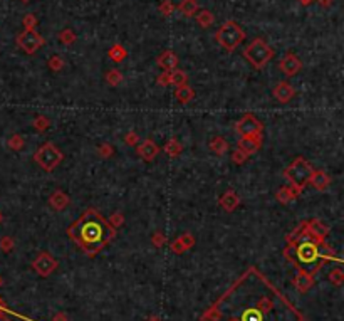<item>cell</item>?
Here are the masks:
<instances>
[{"mask_svg":"<svg viewBox=\"0 0 344 321\" xmlns=\"http://www.w3.org/2000/svg\"><path fill=\"white\" fill-rule=\"evenodd\" d=\"M71 236L89 256H93L110 242L114 229L96 210H88L71 227Z\"/></svg>","mask_w":344,"mask_h":321,"instance_id":"6da1fadb","label":"cell"},{"mask_svg":"<svg viewBox=\"0 0 344 321\" xmlns=\"http://www.w3.org/2000/svg\"><path fill=\"white\" fill-rule=\"evenodd\" d=\"M47 67H49L50 71H54V72L61 71L62 67H64V59H62L61 56H57V54L50 56L49 59H47Z\"/></svg>","mask_w":344,"mask_h":321,"instance_id":"f1b7e54d","label":"cell"},{"mask_svg":"<svg viewBox=\"0 0 344 321\" xmlns=\"http://www.w3.org/2000/svg\"><path fill=\"white\" fill-rule=\"evenodd\" d=\"M329 281L334 286H341L344 283V273L341 271V269H332V271L329 273Z\"/></svg>","mask_w":344,"mask_h":321,"instance_id":"836d02e7","label":"cell"},{"mask_svg":"<svg viewBox=\"0 0 344 321\" xmlns=\"http://www.w3.org/2000/svg\"><path fill=\"white\" fill-rule=\"evenodd\" d=\"M257 309H259L260 313H269L272 309V301L269 300V298H260L259 305H257Z\"/></svg>","mask_w":344,"mask_h":321,"instance_id":"74e56055","label":"cell"},{"mask_svg":"<svg viewBox=\"0 0 344 321\" xmlns=\"http://www.w3.org/2000/svg\"><path fill=\"white\" fill-rule=\"evenodd\" d=\"M309 183H311L314 188H317V190H326V188L331 185V177L323 170L312 171L311 179H309Z\"/></svg>","mask_w":344,"mask_h":321,"instance_id":"2e32d148","label":"cell"},{"mask_svg":"<svg viewBox=\"0 0 344 321\" xmlns=\"http://www.w3.org/2000/svg\"><path fill=\"white\" fill-rule=\"evenodd\" d=\"M170 79H171V84H175L176 88H180V86L187 84L188 76H187V72H185V71H181V69H173V71L170 72Z\"/></svg>","mask_w":344,"mask_h":321,"instance_id":"4316f807","label":"cell"},{"mask_svg":"<svg viewBox=\"0 0 344 321\" xmlns=\"http://www.w3.org/2000/svg\"><path fill=\"white\" fill-rule=\"evenodd\" d=\"M297 256L302 262H314L319 257V249L314 242H302L297 248Z\"/></svg>","mask_w":344,"mask_h":321,"instance_id":"7c38bea8","label":"cell"},{"mask_svg":"<svg viewBox=\"0 0 344 321\" xmlns=\"http://www.w3.org/2000/svg\"><path fill=\"white\" fill-rule=\"evenodd\" d=\"M7 145H9L10 150L19 152V150H22V148H24L25 141H24V138H22L20 135H12V136H10V138H9Z\"/></svg>","mask_w":344,"mask_h":321,"instance_id":"4dcf8cb0","label":"cell"},{"mask_svg":"<svg viewBox=\"0 0 344 321\" xmlns=\"http://www.w3.org/2000/svg\"><path fill=\"white\" fill-rule=\"evenodd\" d=\"M32 126L36 128L37 131H45L50 126V121H49V118L47 116H44V114H39V116H36L34 118V121H32Z\"/></svg>","mask_w":344,"mask_h":321,"instance_id":"f546056e","label":"cell"},{"mask_svg":"<svg viewBox=\"0 0 344 321\" xmlns=\"http://www.w3.org/2000/svg\"><path fill=\"white\" fill-rule=\"evenodd\" d=\"M22 2H31V0H22Z\"/></svg>","mask_w":344,"mask_h":321,"instance_id":"f5cc1de1","label":"cell"},{"mask_svg":"<svg viewBox=\"0 0 344 321\" xmlns=\"http://www.w3.org/2000/svg\"><path fill=\"white\" fill-rule=\"evenodd\" d=\"M175 98L178 100L181 105H187V103H190L195 98V91L188 84H183V86H180V88H176Z\"/></svg>","mask_w":344,"mask_h":321,"instance_id":"d6986e66","label":"cell"},{"mask_svg":"<svg viewBox=\"0 0 344 321\" xmlns=\"http://www.w3.org/2000/svg\"><path fill=\"white\" fill-rule=\"evenodd\" d=\"M14 239L12 237H2L0 239V249H2L4 252H10L14 249Z\"/></svg>","mask_w":344,"mask_h":321,"instance_id":"ab89813d","label":"cell"},{"mask_svg":"<svg viewBox=\"0 0 344 321\" xmlns=\"http://www.w3.org/2000/svg\"><path fill=\"white\" fill-rule=\"evenodd\" d=\"M262 146V135H255V136H242L239 141V150H242L245 155H254L260 150Z\"/></svg>","mask_w":344,"mask_h":321,"instance_id":"30bf717a","label":"cell"},{"mask_svg":"<svg viewBox=\"0 0 344 321\" xmlns=\"http://www.w3.org/2000/svg\"><path fill=\"white\" fill-rule=\"evenodd\" d=\"M272 93H274V98L277 100L279 103H289L292 98H294L296 91H294V88H292L289 83L282 81V83H279L277 86H275Z\"/></svg>","mask_w":344,"mask_h":321,"instance_id":"4fadbf2b","label":"cell"},{"mask_svg":"<svg viewBox=\"0 0 344 321\" xmlns=\"http://www.w3.org/2000/svg\"><path fill=\"white\" fill-rule=\"evenodd\" d=\"M2 220H4V215H2V212H0V224H2Z\"/></svg>","mask_w":344,"mask_h":321,"instance_id":"f907efd6","label":"cell"},{"mask_svg":"<svg viewBox=\"0 0 344 321\" xmlns=\"http://www.w3.org/2000/svg\"><path fill=\"white\" fill-rule=\"evenodd\" d=\"M136 152H138V157L143 158L145 162H153V160L156 158L160 148H158V145L151 138H148V140H145L143 143H140V145H138Z\"/></svg>","mask_w":344,"mask_h":321,"instance_id":"8fae6325","label":"cell"},{"mask_svg":"<svg viewBox=\"0 0 344 321\" xmlns=\"http://www.w3.org/2000/svg\"><path fill=\"white\" fill-rule=\"evenodd\" d=\"M299 2L302 4V5H311L314 0H299Z\"/></svg>","mask_w":344,"mask_h":321,"instance_id":"7dc6e473","label":"cell"},{"mask_svg":"<svg viewBox=\"0 0 344 321\" xmlns=\"http://www.w3.org/2000/svg\"><path fill=\"white\" fill-rule=\"evenodd\" d=\"M176 10H180L185 17H192V15L197 14L198 2L197 0H181L180 5H176Z\"/></svg>","mask_w":344,"mask_h":321,"instance_id":"44dd1931","label":"cell"},{"mask_svg":"<svg viewBox=\"0 0 344 321\" xmlns=\"http://www.w3.org/2000/svg\"><path fill=\"white\" fill-rule=\"evenodd\" d=\"M247 158H249V155H245L242 150H239V148H235L233 153H232V162H233L235 165H242V163H245V162H247Z\"/></svg>","mask_w":344,"mask_h":321,"instance_id":"d590c367","label":"cell"},{"mask_svg":"<svg viewBox=\"0 0 344 321\" xmlns=\"http://www.w3.org/2000/svg\"><path fill=\"white\" fill-rule=\"evenodd\" d=\"M2 283H4V279H2V278H0V286H2Z\"/></svg>","mask_w":344,"mask_h":321,"instance_id":"816d5d0a","label":"cell"},{"mask_svg":"<svg viewBox=\"0 0 344 321\" xmlns=\"http://www.w3.org/2000/svg\"><path fill=\"white\" fill-rule=\"evenodd\" d=\"M193 244H195V239L192 234H183V236H180L178 239L170 244V248L173 252H176V254H183L185 251L193 248Z\"/></svg>","mask_w":344,"mask_h":321,"instance_id":"9a60e30c","label":"cell"},{"mask_svg":"<svg viewBox=\"0 0 344 321\" xmlns=\"http://www.w3.org/2000/svg\"><path fill=\"white\" fill-rule=\"evenodd\" d=\"M36 26H37L36 15H34V14H27L24 17V27L27 29V31H34V29H36Z\"/></svg>","mask_w":344,"mask_h":321,"instance_id":"f35d334b","label":"cell"},{"mask_svg":"<svg viewBox=\"0 0 344 321\" xmlns=\"http://www.w3.org/2000/svg\"><path fill=\"white\" fill-rule=\"evenodd\" d=\"M279 67H280V71L285 74V76L292 78V76H296V74L301 71L302 62L294 53H285V56L279 62Z\"/></svg>","mask_w":344,"mask_h":321,"instance_id":"9c48e42d","label":"cell"},{"mask_svg":"<svg viewBox=\"0 0 344 321\" xmlns=\"http://www.w3.org/2000/svg\"><path fill=\"white\" fill-rule=\"evenodd\" d=\"M104 79H106V83L110 86L116 88V86H119V84H121V81H123V74H121V71H119V69H110L106 72Z\"/></svg>","mask_w":344,"mask_h":321,"instance_id":"484cf974","label":"cell"},{"mask_svg":"<svg viewBox=\"0 0 344 321\" xmlns=\"http://www.w3.org/2000/svg\"><path fill=\"white\" fill-rule=\"evenodd\" d=\"M163 150H165L166 155H168V157H178V155L183 152V145L178 140L171 138L170 141H166V145H165Z\"/></svg>","mask_w":344,"mask_h":321,"instance_id":"cb8c5ba5","label":"cell"},{"mask_svg":"<svg viewBox=\"0 0 344 321\" xmlns=\"http://www.w3.org/2000/svg\"><path fill=\"white\" fill-rule=\"evenodd\" d=\"M215 39L219 41V44L223 49L227 51H235L240 45V42L245 39V32L244 29L240 27L237 22L233 20H227L225 24H222V27L217 31Z\"/></svg>","mask_w":344,"mask_h":321,"instance_id":"277c9868","label":"cell"},{"mask_svg":"<svg viewBox=\"0 0 344 321\" xmlns=\"http://www.w3.org/2000/svg\"><path fill=\"white\" fill-rule=\"evenodd\" d=\"M62 160H64V155H62V152L54 143H44V145L34 153V162L45 171H52L54 168H57Z\"/></svg>","mask_w":344,"mask_h":321,"instance_id":"5b68a950","label":"cell"},{"mask_svg":"<svg viewBox=\"0 0 344 321\" xmlns=\"http://www.w3.org/2000/svg\"><path fill=\"white\" fill-rule=\"evenodd\" d=\"M170 72L171 71H163L162 74L158 76V79H156V83L160 84V86H163V88H166V86H170L171 84V79H170Z\"/></svg>","mask_w":344,"mask_h":321,"instance_id":"7bdbcfd3","label":"cell"},{"mask_svg":"<svg viewBox=\"0 0 344 321\" xmlns=\"http://www.w3.org/2000/svg\"><path fill=\"white\" fill-rule=\"evenodd\" d=\"M110 57L114 61V62H121V61H124L126 59V56H128V53H126V49L123 47L121 44H116V45H113V47L110 49Z\"/></svg>","mask_w":344,"mask_h":321,"instance_id":"83f0119b","label":"cell"},{"mask_svg":"<svg viewBox=\"0 0 344 321\" xmlns=\"http://www.w3.org/2000/svg\"><path fill=\"white\" fill-rule=\"evenodd\" d=\"M69 202H71V200H69V195L62 190H56L50 193V197H49V205L54 210H64L69 205Z\"/></svg>","mask_w":344,"mask_h":321,"instance_id":"e0dca14e","label":"cell"},{"mask_svg":"<svg viewBox=\"0 0 344 321\" xmlns=\"http://www.w3.org/2000/svg\"><path fill=\"white\" fill-rule=\"evenodd\" d=\"M17 45H19L25 54L32 56L44 45V37L36 31V29H34V31H27L25 29L24 32L17 36Z\"/></svg>","mask_w":344,"mask_h":321,"instance_id":"8992f818","label":"cell"},{"mask_svg":"<svg viewBox=\"0 0 344 321\" xmlns=\"http://www.w3.org/2000/svg\"><path fill=\"white\" fill-rule=\"evenodd\" d=\"M97 153H99V157L102 158H111L114 153V148L110 143H102V145H99V148H97Z\"/></svg>","mask_w":344,"mask_h":321,"instance_id":"8d00e7d4","label":"cell"},{"mask_svg":"<svg viewBox=\"0 0 344 321\" xmlns=\"http://www.w3.org/2000/svg\"><path fill=\"white\" fill-rule=\"evenodd\" d=\"M235 131H237L240 136L262 135L263 125L254 116V114H244V116L237 121V125H235Z\"/></svg>","mask_w":344,"mask_h":321,"instance_id":"52a82bcc","label":"cell"},{"mask_svg":"<svg viewBox=\"0 0 344 321\" xmlns=\"http://www.w3.org/2000/svg\"><path fill=\"white\" fill-rule=\"evenodd\" d=\"M294 284H296V288H297V289L302 291V293H304V291H307V289L312 286V278L309 276V274H307L306 271H301V273L296 276Z\"/></svg>","mask_w":344,"mask_h":321,"instance_id":"7402d4cb","label":"cell"},{"mask_svg":"<svg viewBox=\"0 0 344 321\" xmlns=\"http://www.w3.org/2000/svg\"><path fill=\"white\" fill-rule=\"evenodd\" d=\"M312 171H314V168L311 167V163H309L306 158L299 157L285 168L284 175H285V179L289 180L290 188H294V192L299 195L302 192V188H306V185L309 183Z\"/></svg>","mask_w":344,"mask_h":321,"instance_id":"7a4b0ae2","label":"cell"},{"mask_svg":"<svg viewBox=\"0 0 344 321\" xmlns=\"http://www.w3.org/2000/svg\"><path fill=\"white\" fill-rule=\"evenodd\" d=\"M210 150L217 155H225L228 152V141L223 136H214L208 143Z\"/></svg>","mask_w":344,"mask_h":321,"instance_id":"ffe728a7","label":"cell"},{"mask_svg":"<svg viewBox=\"0 0 344 321\" xmlns=\"http://www.w3.org/2000/svg\"><path fill=\"white\" fill-rule=\"evenodd\" d=\"M151 240H153V244L156 245V248H162V245L166 242V237L163 236L162 232H156V234H153V239Z\"/></svg>","mask_w":344,"mask_h":321,"instance_id":"ee69618b","label":"cell"},{"mask_svg":"<svg viewBox=\"0 0 344 321\" xmlns=\"http://www.w3.org/2000/svg\"><path fill=\"white\" fill-rule=\"evenodd\" d=\"M148 321H162V319H160V318H156V316H151V318L148 319Z\"/></svg>","mask_w":344,"mask_h":321,"instance_id":"681fc988","label":"cell"},{"mask_svg":"<svg viewBox=\"0 0 344 321\" xmlns=\"http://www.w3.org/2000/svg\"><path fill=\"white\" fill-rule=\"evenodd\" d=\"M160 12H162L165 17H168V15H171L176 10V5H173L171 4V0H163L162 4H160Z\"/></svg>","mask_w":344,"mask_h":321,"instance_id":"e575fe53","label":"cell"},{"mask_svg":"<svg viewBox=\"0 0 344 321\" xmlns=\"http://www.w3.org/2000/svg\"><path fill=\"white\" fill-rule=\"evenodd\" d=\"M239 204H240V197H239L233 190H227V192L220 197V205H222V207L225 209L227 212L235 210V209L239 207Z\"/></svg>","mask_w":344,"mask_h":321,"instance_id":"ac0fdd59","label":"cell"},{"mask_svg":"<svg viewBox=\"0 0 344 321\" xmlns=\"http://www.w3.org/2000/svg\"><path fill=\"white\" fill-rule=\"evenodd\" d=\"M240 321H262V313L257 308H250L242 314Z\"/></svg>","mask_w":344,"mask_h":321,"instance_id":"d6a6232c","label":"cell"},{"mask_svg":"<svg viewBox=\"0 0 344 321\" xmlns=\"http://www.w3.org/2000/svg\"><path fill=\"white\" fill-rule=\"evenodd\" d=\"M197 22L202 29H208L215 22V15L211 14L210 10H200L197 14Z\"/></svg>","mask_w":344,"mask_h":321,"instance_id":"603a6c76","label":"cell"},{"mask_svg":"<svg viewBox=\"0 0 344 321\" xmlns=\"http://www.w3.org/2000/svg\"><path fill=\"white\" fill-rule=\"evenodd\" d=\"M123 220H124V219H123V214H121V212H116V214H113V215H111V219L108 220V224H110V226H111L113 229H118V227L123 224Z\"/></svg>","mask_w":344,"mask_h":321,"instance_id":"b9f144b4","label":"cell"},{"mask_svg":"<svg viewBox=\"0 0 344 321\" xmlns=\"http://www.w3.org/2000/svg\"><path fill=\"white\" fill-rule=\"evenodd\" d=\"M138 141H140V136H138L136 131H129V133H126V136H124V143H126V145L136 146Z\"/></svg>","mask_w":344,"mask_h":321,"instance_id":"60d3db41","label":"cell"},{"mask_svg":"<svg viewBox=\"0 0 344 321\" xmlns=\"http://www.w3.org/2000/svg\"><path fill=\"white\" fill-rule=\"evenodd\" d=\"M244 57L255 67L257 71H260L274 57V51L263 39H254V41L244 49Z\"/></svg>","mask_w":344,"mask_h":321,"instance_id":"3957f363","label":"cell"},{"mask_svg":"<svg viewBox=\"0 0 344 321\" xmlns=\"http://www.w3.org/2000/svg\"><path fill=\"white\" fill-rule=\"evenodd\" d=\"M296 197H297V193L294 192V188H290V187H282L277 192V200H279L280 204H289Z\"/></svg>","mask_w":344,"mask_h":321,"instance_id":"d4e9b609","label":"cell"},{"mask_svg":"<svg viewBox=\"0 0 344 321\" xmlns=\"http://www.w3.org/2000/svg\"><path fill=\"white\" fill-rule=\"evenodd\" d=\"M57 37H59V41L66 45H71L72 42H76V34H74L71 29H64V31H61Z\"/></svg>","mask_w":344,"mask_h":321,"instance_id":"1f68e13d","label":"cell"},{"mask_svg":"<svg viewBox=\"0 0 344 321\" xmlns=\"http://www.w3.org/2000/svg\"><path fill=\"white\" fill-rule=\"evenodd\" d=\"M52 321H67V316L64 313H57L56 316L52 318Z\"/></svg>","mask_w":344,"mask_h":321,"instance_id":"f6af8a7d","label":"cell"},{"mask_svg":"<svg viewBox=\"0 0 344 321\" xmlns=\"http://www.w3.org/2000/svg\"><path fill=\"white\" fill-rule=\"evenodd\" d=\"M0 321H9V318L5 316V314H4L2 311H0Z\"/></svg>","mask_w":344,"mask_h":321,"instance_id":"c3c4849f","label":"cell"},{"mask_svg":"<svg viewBox=\"0 0 344 321\" xmlns=\"http://www.w3.org/2000/svg\"><path fill=\"white\" fill-rule=\"evenodd\" d=\"M32 267L36 269V273L39 276L47 278L50 276L56 269H57V261L52 257V254H47V252H41L36 259L32 262Z\"/></svg>","mask_w":344,"mask_h":321,"instance_id":"ba28073f","label":"cell"},{"mask_svg":"<svg viewBox=\"0 0 344 321\" xmlns=\"http://www.w3.org/2000/svg\"><path fill=\"white\" fill-rule=\"evenodd\" d=\"M156 62L163 71H173L176 69V66H178V56H176L173 51H165V53L160 54Z\"/></svg>","mask_w":344,"mask_h":321,"instance_id":"5bb4252c","label":"cell"},{"mask_svg":"<svg viewBox=\"0 0 344 321\" xmlns=\"http://www.w3.org/2000/svg\"><path fill=\"white\" fill-rule=\"evenodd\" d=\"M317 2L323 5V7H329V5L334 2V0H317Z\"/></svg>","mask_w":344,"mask_h":321,"instance_id":"bcb514c9","label":"cell"}]
</instances>
